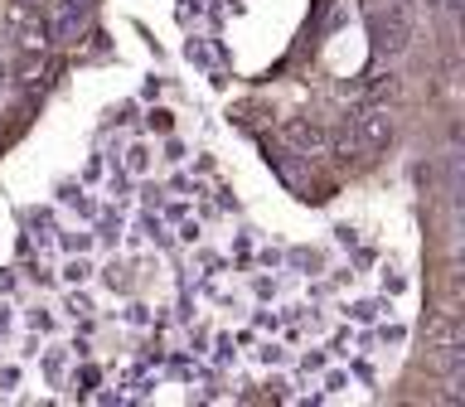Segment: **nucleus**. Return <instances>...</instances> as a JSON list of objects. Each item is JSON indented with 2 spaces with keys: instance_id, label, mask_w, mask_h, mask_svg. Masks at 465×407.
I'll return each mask as SVG.
<instances>
[{
  "instance_id": "nucleus-2",
  "label": "nucleus",
  "mask_w": 465,
  "mask_h": 407,
  "mask_svg": "<svg viewBox=\"0 0 465 407\" xmlns=\"http://www.w3.org/2000/svg\"><path fill=\"white\" fill-rule=\"evenodd\" d=\"M87 20V0H58V10H54V35L58 39H73L83 29Z\"/></svg>"
},
{
  "instance_id": "nucleus-1",
  "label": "nucleus",
  "mask_w": 465,
  "mask_h": 407,
  "mask_svg": "<svg viewBox=\"0 0 465 407\" xmlns=\"http://www.w3.org/2000/svg\"><path fill=\"white\" fill-rule=\"evenodd\" d=\"M369 35H373V49H378V54H402V49H407V35H412L407 10L398 5V0L373 5V10H369Z\"/></svg>"
}]
</instances>
